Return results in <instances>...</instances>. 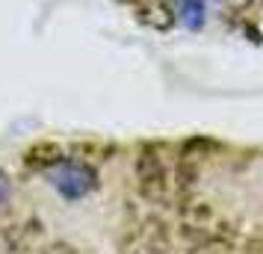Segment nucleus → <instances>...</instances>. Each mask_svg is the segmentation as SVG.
<instances>
[{
	"label": "nucleus",
	"instance_id": "f257e3e1",
	"mask_svg": "<svg viewBox=\"0 0 263 254\" xmlns=\"http://www.w3.org/2000/svg\"><path fill=\"white\" fill-rule=\"evenodd\" d=\"M50 183L65 198H80V195H86L95 186V174L83 163H62V166H57L50 171Z\"/></svg>",
	"mask_w": 263,
	"mask_h": 254
},
{
	"label": "nucleus",
	"instance_id": "f03ea898",
	"mask_svg": "<svg viewBox=\"0 0 263 254\" xmlns=\"http://www.w3.org/2000/svg\"><path fill=\"white\" fill-rule=\"evenodd\" d=\"M180 21L190 27H198L204 21V3L201 0H180Z\"/></svg>",
	"mask_w": 263,
	"mask_h": 254
}]
</instances>
